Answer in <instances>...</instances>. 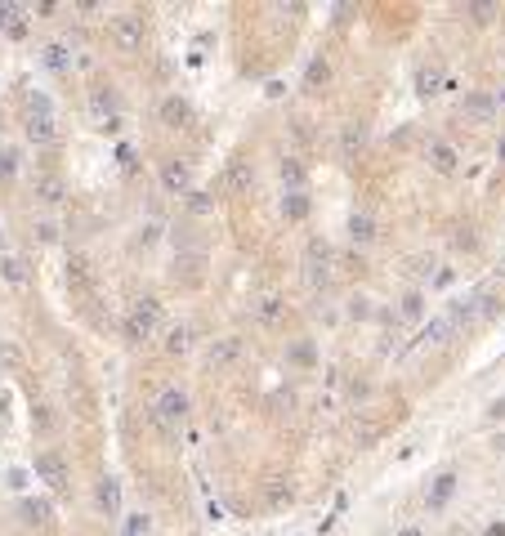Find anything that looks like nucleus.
Segmentation results:
<instances>
[{
	"mask_svg": "<svg viewBox=\"0 0 505 536\" xmlns=\"http://www.w3.org/2000/svg\"><path fill=\"white\" fill-rule=\"evenodd\" d=\"M157 317H161V304H157V299H139V304L130 309V317L121 322L126 340H148V335L157 331Z\"/></svg>",
	"mask_w": 505,
	"mask_h": 536,
	"instance_id": "obj_1",
	"label": "nucleus"
},
{
	"mask_svg": "<svg viewBox=\"0 0 505 536\" xmlns=\"http://www.w3.org/2000/svg\"><path fill=\"white\" fill-rule=\"evenodd\" d=\"M183 416H188V393H179V389H165L161 398H157V407H153V421L170 433V425H179Z\"/></svg>",
	"mask_w": 505,
	"mask_h": 536,
	"instance_id": "obj_2",
	"label": "nucleus"
},
{
	"mask_svg": "<svg viewBox=\"0 0 505 536\" xmlns=\"http://www.w3.org/2000/svg\"><path fill=\"white\" fill-rule=\"evenodd\" d=\"M112 41H116V49L134 54V49L143 45V19H139V14H121V19H112Z\"/></svg>",
	"mask_w": 505,
	"mask_h": 536,
	"instance_id": "obj_3",
	"label": "nucleus"
},
{
	"mask_svg": "<svg viewBox=\"0 0 505 536\" xmlns=\"http://www.w3.org/2000/svg\"><path fill=\"white\" fill-rule=\"evenodd\" d=\"M36 478L58 492L63 483H67V460L58 456V451H36Z\"/></svg>",
	"mask_w": 505,
	"mask_h": 536,
	"instance_id": "obj_4",
	"label": "nucleus"
},
{
	"mask_svg": "<svg viewBox=\"0 0 505 536\" xmlns=\"http://www.w3.org/2000/svg\"><path fill=\"white\" fill-rule=\"evenodd\" d=\"M27 139L31 143H49V139H54V116H49L45 98H36V112L27 116Z\"/></svg>",
	"mask_w": 505,
	"mask_h": 536,
	"instance_id": "obj_5",
	"label": "nucleus"
},
{
	"mask_svg": "<svg viewBox=\"0 0 505 536\" xmlns=\"http://www.w3.org/2000/svg\"><path fill=\"white\" fill-rule=\"evenodd\" d=\"M425 157H429V165H434V170H439V175H456V165H461L456 148H452V143H443V139H429Z\"/></svg>",
	"mask_w": 505,
	"mask_h": 536,
	"instance_id": "obj_6",
	"label": "nucleus"
},
{
	"mask_svg": "<svg viewBox=\"0 0 505 536\" xmlns=\"http://www.w3.org/2000/svg\"><path fill=\"white\" fill-rule=\"evenodd\" d=\"M461 112L469 116V121H479V125H487V121H492V116H496V98H492V94H469Z\"/></svg>",
	"mask_w": 505,
	"mask_h": 536,
	"instance_id": "obj_7",
	"label": "nucleus"
},
{
	"mask_svg": "<svg viewBox=\"0 0 505 536\" xmlns=\"http://www.w3.org/2000/svg\"><path fill=\"white\" fill-rule=\"evenodd\" d=\"M161 183H165V192H188L193 175H188L183 161H161Z\"/></svg>",
	"mask_w": 505,
	"mask_h": 536,
	"instance_id": "obj_8",
	"label": "nucleus"
},
{
	"mask_svg": "<svg viewBox=\"0 0 505 536\" xmlns=\"http://www.w3.org/2000/svg\"><path fill=\"white\" fill-rule=\"evenodd\" d=\"M23 5H0V31L5 36H14V41H23L27 36V19H23Z\"/></svg>",
	"mask_w": 505,
	"mask_h": 536,
	"instance_id": "obj_9",
	"label": "nucleus"
},
{
	"mask_svg": "<svg viewBox=\"0 0 505 536\" xmlns=\"http://www.w3.org/2000/svg\"><path fill=\"white\" fill-rule=\"evenodd\" d=\"M452 492H456V474L443 469V474L434 478V488H429V510H443L447 500H452Z\"/></svg>",
	"mask_w": 505,
	"mask_h": 536,
	"instance_id": "obj_10",
	"label": "nucleus"
},
{
	"mask_svg": "<svg viewBox=\"0 0 505 536\" xmlns=\"http://www.w3.org/2000/svg\"><path fill=\"white\" fill-rule=\"evenodd\" d=\"M282 215H286L291 224L309 220V197H305V192H286V197H282Z\"/></svg>",
	"mask_w": 505,
	"mask_h": 536,
	"instance_id": "obj_11",
	"label": "nucleus"
},
{
	"mask_svg": "<svg viewBox=\"0 0 505 536\" xmlns=\"http://www.w3.org/2000/svg\"><path fill=\"white\" fill-rule=\"evenodd\" d=\"M349 237H353V246H367L376 237V224H372V215H353L349 220Z\"/></svg>",
	"mask_w": 505,
	"mask_h": 536,
	"instance_id": "obj_12",
	"label": "nucleus"
},
{
	"mask_svg": "<svg viewBox=\"0 0 505 536\" xmlns=\"http://www.w3.org/2000/svg\"><path fill=\"white\" fill-rule=\"evenodd\" d=\"M327 81H331V67H327L322 58H313V63H309V72H305V94H317V90L327 86Z\"/></svg>",
	"mask_w": 505,
	"mask_h": 536,
	"instance_id": "obj_13",
	"label": "nucleus"
},
{
	"mask_svg": "<svg viewBox=\"0 0 505 536\" xmlns=\"http://www.w3.org/2000/svg\"><path fill=\"white\" fill-rule=\"evenodd\" d=\"M188 116H193V108L183 103V98H165V103H161V121L165 125H183Z\"/></svg>",
	"mask_w": 505,
	"mask_h": 536,
	"instance_id": "obj_14",
	"label": "nucleus"
},
{
	"mask_svg": "<svg viewBox=\"0 0 505 536\" xmlns=\"http://www.w3.org/2000/svg\"><path fill=\"white\" fill-rule=\"evenodd\" d=\"M282 313H286V304H282L277 295H264V299H260V309H255V317H260L264 326H273V322H282Z\"/></svg>",
	"mask_w": 505,
	"mask_h": 536,
	"instance_id": "obj_15",
	"label": "nucleus"
},
{
	"mask_svg": "<svg viewBox=\"0 0 505 536\" xmlns=\"http://www.w3.org/2000/svg\"><path fill=\"white\" fill-rule=\"evenodd\" d=\"M416 90L425 94V98L439 94L443 90V72H439V67H420V72H416Z\"/></svg>",
	"mask_w": 505,
	"mask_h": 536,
	"instance_id": "obj_16",
	"label": "nucleus"
},
{
	"mask_svg": "<svg viewBox=\"0 0 505 536\" xmlns=\"http://www.w3.org/2000/svg\"><path fill=\"white\" fill-rule=\"evenodd\" d=\"M238 349H242L238 335H224L220 344H210V362H233V358H238Z\"/></svg>",
	"mask_w": 505,
	"mask_h": 536,
	"instance_id": "obj_17",
	"label": "nucleus"
},
{
	"mask_svg": "<svg viewBox=\"0 0 505 536\" xmlns=\"http://www.w3.org/2000/svg\"><path fill=\"white\" fill-rule=\"evenodd\" d=\"M282 179L291 183V192H305V165H300L295 157H286V161H282Z\"/></svg>",
	"mask_w": 505,
	"mask_h": 536,
	"instance_id": "obj_18",
	"label": "nucleus"
},
{
	"mask_svg": "<svg viewBox=\"0 0 505 536\" xmlns=\"http://www.w3.org/2000/svg\"><path fill=\"white\" fill-rule=\"evenodd\" d=\"M67 287H72V291H86V287H90V268H86V259H72V264H67Z\"/></svg>",
	"mask_w": 505,
	"mask_h": 536,
	"instance_id": "obj_19",
	"label": "nucleus"
},
{
	"mask_svg": "<svg viewBox=\"0 0 505 536\" xmlns=\"http://www.w3.org/2000/svg\"><path fill=\"white\" fill-rule=\"evenodd\" d=\"M452 331H456V326H452V317H439V322H429V326H425V340H429V344H447V340H452Z\"/></svg>",
	"mask_w": 505,
	"mask_h": 536,
	"instance_id": "obj_20",
	"label": "nucleus"
},
{
	"mask_svg": "<svg viewBox=\"0 0 505 536\" xmlns=\"http://www.w3.org/2000/svg\"><path fill=\"white\" fill-rule=\"evenodd\" d=\"M465 14H469L474 23H492L496 14H501V5H492V0H479V5H465Z\"/></svg>",
	"mask_w": 505,
	"mask_h": 536,
	"instance_id": "obj_21",
	"label": "nucleus"
},
{
	"mask_svg": "<svg viewBox=\"0 0 505 536\" xmlns=\"http://www.w3.org/2000/svg\"><path fill=\"white\" fill-rule=\"evenodd\" d=\"M228 183H233V192H246V188H250V165H246V161H233Z\"/></svg>",
	"mask_w": 505,
	"mask_h": 536,
	"instance_id": "obj_22",
	"label": "nucleus"
},
{
	"mask_svg": "<svg viewBox=\"0 0 505 536\" xmlns=\"http://www.w3.org/2000/svg\"><path fill=\"white\" fill-rule=\"evenodd\" d=\"M36 192H41V201H49V206H54V201H63V179H54V175H45Z\"/></svg>",
	"mask_w": 505,
	"mask_h": 536,
	"instance_id": "obj_23",
	"label": "nucleus"
},
{
	"mask_svg": "<svg viewBox=\"0 0 505 536\" xmlns=\"http://www.w3.org/2000/svg\"><path fill=\"white\" fill-rule=\"evenodd\" d=\"M0 268H5V282H9V287H23V282H27L23 259H0Z\"/></svg>",
	"mask_w": 505,
	"mask_h": 536,
	"instance_id": "obj_24",
	"label": "nucleus"
},
{
	"mask_svg": "<svg viewBox=\"0 0 505 536\" xmlns=\"http://www.w3.org/2000/svg\"><path fill=\"white\" fill-rule=\"evenodd\" d=\"M420 313H425V295H420V291H412L407 299H402V317H407V322H416Z\"/></svg>",
	"mask_w": 505,
	"mask_h": 536,
	"instance_id": "obj_25",
	"label": "nucleus"
},
{
	"mask_svg": "<svg viewBox=\"0 0 505 536\" xmlns=\"http://www.w3.org/2000/svg\"><path fill=\"white\" fill-rule=\"evenodd\" d=\"M362 125L358 121H353V125H345V157H353V153H358V148H362Z\"/></svg>",
	"mask_w": 505,
	"mask_h": 536,
	"instance_id": "obj_26",
	"label": "nucleus"
},
{
	"mask_svg": "<svg viewBox=\"0 0 505 536\" xmlns=\"http://www.w3.org/2000/svg\"><path fill=\"white\" fill-rule=\"evenodd\" d=\"M98 505H103L108 514H116V483H112V478L98 483Z\"/></svg>",
	"mask_w": 505,
	"mask_h": 536,
	"instance_id": "obj_27",
	"label": "nucleus"
},
{
	"mask_svg": "<svg viewBox=\"0 0 505 536\" xmlns=\"http://www.w3.org/2000/svg\"><path fill=\"white\" fill-rule=\"evenodd\" d=\"M165 349H170V354H188V331L175 326L170 335H165Z\"/></svg>",
	"mask_w": 505,
	"mask_h": 536,
	"instance_id": "obj_28",
	"label": "nucleus"
},
{
	"mask_svg": "<svg viewBox=\"0 0 505 536\" xmlns=\"http://www.w3.org/2000/svg\"><path fill=\"white\" fill-rule=\"evenodd\" d=\"M291 362H295V366H313V344L300 340V344L291 349Z\"/></svg>",
	"mask_w": 505,
	"mask_h": 536,
	"instance_id": "obj_29",
	"label": "nucleus"
},
{
	"mask_svg": "<svg viewBox=\"0 0 505 536\" xmlns=\"http://www.w3.org/2000/svg\"><path fill=\"white\" fill-rule=\"evenodd\" d=\"M14 165H19V153H14V148H5V153H0V175H14Z\"/></svg>",
	"mask_w": 505,
	"mask_h": 536,
	"instance_id": "obj_30",
	"label": "nucleus"
},
{
	"mask_svg": "<svg viewBox=\"0 0 505 536\" xmlns=\"http://www.w3.org/2000/svg\"><path fill=\"white\" fill-rule=\"evenodd\" d=\"M36 429H41V433H49V429H54V416H49V411H45V407H41V411H36Z\"/></svg>",
	"mask_w": 505,
	"mask_h": 536,
	"instance_id": "obj_31",
	"label": "nucleus"
},
{
	"mask_svg": "<svg viewBox=\"0 0 505 536\" xmlns=\"http://www.w3.org/2000/svg\"><path fill=\"white\" fill-rule=\"evenodd\" d=\"M268 500H273V505H282V500H291V488H268Z\"/></svg>",
	"mask_w": 505,
	"mask_h": 536,
	"instance_id": "obj_32",
	"label": "nucleus"
},
{
	"mask_svg": "<svg viewBox=\"0 0 505 536\" xmlns=\"http://www.w3.org/2000/svg\"><path fill=\"white\" fill-rule=\"evenodd\" d=\"M94 108H98V112H108V108H116V94H98V98H94Z\"/></svg>",
	"mask_w": 505,
	"mask_h": 536,
	"instance_id": "obj_33",
	"label": "nucleus"
},
{
	"mask_svg": "<svg viewBox=\"0 0 505 536\" xmlns=\"http://www.w3.org/2000/svg\"><path fill=\"white\" fill-rule=\"evenodd\" d=\"M487 536H505V523H492V527H487Z\"/></svg>",
	"mask_w": 505,
	"mask_h": 536,
	"instance_id": "obj_34",
	"label": "nucleus"
},
{
	"mask_svg": "<svg viewBox=\"0 0 505 536\" xmlns=\"http://www.w3.org/2000/svg\"><path fill=\"white\" fill-rule=\"evenodd\" d=\"M398 536H420V527H402V532H398Z\"/></svg>",
	"mask_w": 505,
	"mask_h": 536,
	"instance_id": "obj_35",
	"label": "nucleus"
}]
</instances>
